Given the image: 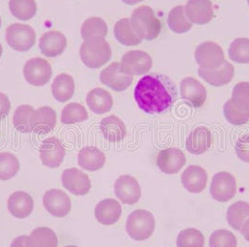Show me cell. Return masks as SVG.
I'll return each instance as SVG.
<instances>
[{"instance_id":"cell-1","label":"cell","mask_w":249,"mask_h":247,"mask_svg":"<svg viewBox=\"0 0 249 247\" xmlns=\"http://www.w3.org/2000/svg\"><path fill=\"white\" fill-rule=\"evenodd\" d=\"M134 99L142 111L149 114L162 113L170 110L176 101L177 89L167 75H144L136 85Z\"/></svg>"},{"instance_id":"cell-2","label":"cell","mask_w":249,"mask_h":247,"mask_svg":"<svg viewBox=\"0 0 249 247\" xmlns=\"http://www.w3.org/2000/svg\"><path fill=\"white\" fill-rule=\"evenodd\" d=\"M112 50L108 41L103 37L87 38L81 45L80 57L90 69H99L111 59Z\"/></svg>"},{"instance_id":"cell-3","label":"cell","mask_w":249,"mask_h":247,"mask_svg":"<svg viewBox=\"0 0 249 247\" xmlns=\"http://www.w3.org/2000/svg\"><path fill=\"white\" fill-rule=\"evenodd\" d=\"M130 24L141 39L153 40L160 36L161 22L148 6H141L133 11Z\"/></svg>"},{"instance_id":"cell-4","label":"cell","mask_w":249,"mask_h":247,"mask_svg":"<svg viewBox=\"0 0 249 247\" xmlns=\"http://www.w3.org/2000/svg\"><path fill=\"white\" fill-rule=\"evenodd\" d=\"M155 218L149 211L140 210L132 212L125 223V230L134 241H145L149 239L155 230Z\"/></svg>"},{"instance_id":"cell-5","label":"cell","mask_w":249,"mask_h":247,"mask_svg":"<svg viewBox=\"0 0 249 247\" xmlns=\"http://www.w3.org/2000/svg\"><path fill=\"white\" fill-rule=\"evenodd\" d=\"M6 41L15 51L26 52L36 43V33L27 25L13 24L6 30Z\"/></svg>"},{"instance_id":"cell-6","label":"cell","mask_w":249,"mask_h":247,"mask_svg":"<svg viewBox=\"0 0 249 247\" xmlns=\"http://www.w3.org/2000/svg\"><path fill=\"white\" fill-rule=\"evenodd\" d=\"M153 66V60L144 51L132 50L124 53L121 58L120 68L124 74L141 76L149 71Z\"/></svg>"},{"instance_id":"cell-7","label":"cell","mask_w":249,"mask_h":247,"mask_svg":"<svg viewBox=\"0 0 249 247\" xmlns=\"http://www.w3.org/2000/svg\"><path fill=\"white\" fill-rule=\"evenodd\" d=\"M195 60L199 68L205 70L218 69L226 61L222 48L212 41L199 44L195 51Z\"/></svg>"},{"instance_id":"cell-8","label":"cell","mask_w":249,"mask_h":247,"mask_svg":"<svg viewBox=\"0 0 249 247\" xmlns=\"http://www.w3.org/2000/svg\"><path fill=\"white\" fill-rule=\"evenodd\" d=\"M53 71L49 62L40 57L31 58L25 63L24 76L28 84L34 87H43L52 78Z\"/></svg>"},{"instance_id":"cell-9","label":"cell","mask_w":249,"mask_h":247,"mask_svg":"<svg viewBox=\"0 0 249 247\" xmlns=\"http://www.w3.org/2000/svg\"><path fill=\"white\" fill-rule=\"evenodd\" d=\"M236 186V180L232 174L220 172L215 173L213 177L210 193L216 201L227 202L235 196Z\"/></svg>"},{"instance_id":"cell-10","label":"cell","mask_w":249,"mask_h":247,"mask_svg":"<svg viewBox=\"0 0 249 247\" xmlns=\"http://www.w3.org/2000/svg\"><path fill=\"white\" fill-rule=\"evenodd\" d=\"M114 194L124 204H135L142 196L141 186L137 180L130 175H121L114 183Z\"/></svg>"},{"instance_id":"cell-11","label":"cell","mask_w":249,"mask_h":247,"mask_svg":"<svg viewBox=\"0 0 249 247\" xmlns=\"http://www.w3.org/2000/svg\"><path fill=\"white\" fill-rule=\"evenodd\" d=\"M66 150L62 142L55 137L43 141L39 147V157L44 166L51 169L58 168L62 164Z\"/></svg>"},{"instance_id":"cell-12","label":"cell","mask_w":249,"mask_h":247,"mask_svg":"<svg viewBox=\"0 0 249 247\" xmlns=\"http://www.w3.org/2000/svg\"><path fill=\"white\" fill-rule=\"evenodd\" d=\"M42 201L46 211L53 216L58 218L67 216L71 209V198L59 189H50L46 191Z\"/></svg>"},{"instance_id":"cell-13","label":"cell","mask_w":249,"mask_h":247,"mask_svg":"<svg viewBox=\"0 0 249 247\" xmlns=\"http://www.w3.org/2000/svg\"><path fill=\"white\" fill-rule=\"evenodd\" d=\"M100 80L104 86L116 92L124 91L133 83V77L124 74L121 71L120 63L117 62L112 63L100 72Z\"/></svg>"},{"instance_id":"cell-14","label":"cell","mask_w":249,"mask_h":247,"mask_svg":"<svg viewBox=\"0 0 249 247\" xmlns=\"http://www.w3.org/2000/svg\"><path fill=\"white\" fill-rule=\"evenodd\" d=\"M61 181L63 186L75 196H85L91 189V181L88 174L76 168L65 170Z\"/></svg>"},{"instance_id":"cell-15","label":"cell","mask_w":249,"mask_h":247,"mask_svg":"<svg viewBox=\"0 0 249 247\" xmlns=\"http://www.w3.org/2000/svg\"><path fill=\"white\" fill-rule=\"evenodd\" d=\"M180 92L182 99L194 108H200L207 99L206 88L193 77H187L182 80Z\"/></svg>"},{"instance_id":"cell-16","label":"cell","mask_w":249,"mask_h":247,"mask_svg":"<svg viewBox=\"0 0 249 247\" xmlns=\"http://www.w3.org/2000/svg\"><path fill=\"white\" fill-rule=\"evenodd\" d=\"M185 154L178 148L164 149L158 154L157 166L166 174H175L186 164Z\"/></svg>"},{"instance_id":"cell-17","label":"cell","mask_w":249,"mask_h":247,"mask_svg":"<svg viewBox=\"0 0 249 247\" xmlns=\"http://www.w3.org/2000/svg\"><path fill=\"white\" fill-rule=\"evenodd\" d=\"M185 12L192 24L206 25L212 21L213 6L211 0H187Z\"/></svg>"},{"instance_id":"cell-18","label":"cell","mask_w":249,"mask_h":247,"mask_svg":"<svg viewBox=\"0 0 249 247\" xmlns=\"http://www.w3.org/2000/svg\"><path fill=\"white\" fill-rule=\"evenodd\" d=\"M212 142L211 131L205 126H198L187 137L186 148L192 155H201L210 149Z\"/></svg>"},{"instance_id":"cell-19","label":"cell","mask_w":249,"mask_h":247,"mask_svg":"<svg viewBox=\"0 0 249 247\" xmlns=\"http://www.w3.org/2000/svg\"><path fill=\"white\" fill-rule=\"evenodd\" d=\"M199 76L207 84L212 87H223L231 82L234 76V67L230 62L225 61L224 64L215 70H205L199 68Z\"/></svg>"},{"instance_id":"cell-20","label":"cell","mask_w":249,"mask_h":247,"mask_svg":"<svg viewBox=\"0 0 249 247\" xmlns=\"http://www.w3.org/2000/svg\"><path fill=\"white\" fill-rule=\"evenodd\" d=\"M38 46L42 54L47 57L60 55L67 47V37L59 31H49L39 38Z\"/></svg>"},{"instance_id":"cell-21","label":"cell","mask_w":249,"mask_h":247,"mask_svg":"<svg viewBox=\"0 0 249 247\" xmlns=\"http://www.w3.org/2000/svg\"><path fill=\"white\" fill-rule=\"evenodd\" d=\"M182 184L190 193H200L207 185L208 176L205 170L200 166L191 165L187 167L181 177Z\"/></svg>"},{"instance_id":"cell-22","label":"cell","mask_w":249,"mask_h":247,"mask_svg":"<svg viewBox=\"0 0 249 247\" xmlns=\"http://www.w3.org/2000/svg\"><path fill=\"white\" fill-rule=\"evenodd\" d=\"M121 204L113 198L103 199L95 207V217L104 226H111L115 224L121 217Z\"/></svg>"},{"instance_id":"cell-23","label":"cell","mask_w":249,"mask_h":247,"mask_svg":"<svg viewBox=\"0 0 249 247\" xmlns=\"http://www.w3.org/2000/svg\"><path fill=\"white\" fill-rule=\"evenodd\" d=\"M56 124V112L44 106L35 110L31 117V130L37 134H47L53 130Z\"/></svg>"},{"instance_id":"cell-24","label":"cell","mask_w":249,"mask_h":247,"mask_svg":"<svg viewBox=\"0 0 249 247\" xmlns=\"http://www.w3.org/2000/svg\"><path fill=\"white\" fill-rule=\"evenodd\" d=\"M33 208V198L24 191L14 192L8 199V210L15 218H26L31 214Z\"/></svg>"},{"instance_id":"cell-25","label":"cell","mask_w":249,"mask_h":247,"mask_svg":"<svg viewBox=\"0 0 249 247\" xmlns=\"http://www.w3.org/2000/svg\"><path fill=\"white\" fill-rule=\"evenodd\" d=\"M105 162L104 153L95 146H86L78 153V164L86 171L97 172L104 166Z\"/></svg>"},{"instance_id":"cell-26","label":"cell","mask_w":249,"mask_h":247,"mask_svg":"<svg viewBox=\"0 0 249 247\" xmlns=\"http://www.w3.org/2000/svg\"><path fill=\"white\" fill-rule=\"evenodd\" d=\"M100 128L103 137L111 142H119L126 136L124 122L116 115H110L102 119Z\"/></svg>"},{"instance_id":"cell-27","label":"cell","mask_w":249,"mask_h":247,"mask_svg":"<svg viewBox=\"0 0 249 247\" xmlns=\"http://www.w3.org/2000/svg\"><path fill=\"white\" fill-rule=\"evenodd\" d=\"M87 104L94 113L103 114L111 111L113 99L108 91L102 88H95L88 93Z\"/></svg>"},{"instance_id":"cell-28","label":"cell","mask_w":249,"mask_h":247,"mask_svg":"<svg viewBox=\"0 0 249 247\" xmlns=\"http://www.w3.org/2000/svg\"><path fill=\"white\" fill-rule=\"evenodd\" d=\"M75 92V82L71 75H57L52 84L53 98L59 102H67L72 98Z\"/></svg>"},{"instance_id":"cell-29","label":"cell","mask_w":249,"mask_h":247,"mask_svg":"<svg viewBox=\"0 0 249 247\" xmlns=\"http://www.w3.org/2000/svg\"><path fill=\"white\" fill-rule=\"evenodd\" d=\"M113 33L116 39L124 46L139 45L142 40L135 34L128 18L119 20L114 25Z\"/></svg>"},{"instance_id":"cell-30","label":"cell","mask_w":249,"mask_h":247,"mask_svg":"<svg viewBox=\"0 0 249 247\" xmlns=\"http://www.w3.org/2000/svg\"><path fill=\"white\" fill-rule=\"evenodd\" d=\"M57 236L49 228L40 227L35 229L28 237V247H57Z\"/></svg>"},{"instance_id":"cell-31","label":"cell","mask_w":249,"mask_h":247,"mask_svg":"<svg viewBox=\"0 0 249 247\" xmlns=\"http://www.w3.org/2000/svg\"><path fill=\"white\" fill-rule=\"evenodd\" d=\"M249 218V203L239 200L231 204L227 211V220L231 228L240 231L245 221Z\"/></svg>"},{"instance_id":"cell-32","label":"cell","mask_w":249,"mask_h":247,"mask_svg":"<svg viewBox=\"0 0 249 247\" xmlns=\"http://www.w3.org/2000/svg\"><path fill=\"white\" fill-rule=\"evenodd\" d=\"M169 28L177 34L187 33L192 28V23L187 18L184 6H176L168 15Z\"/></svg>"},{"instance_id":"cell-33","label":"cell","mask_w":249,"mask_h":247,"mask_svg":"<svg viewBox=\"0 0 249 247\" xmlns=\"http://www.w3.org/2000/svg\"><path fill=\"white\" fill-rule=\"evenodd\" d=\"M9 7L13 16L21 21H28L37 13L35 0H10Z\"/></svg>"},{"instance_id":"cell-34","label":"cell","mask_w":249,"mask_h":247,"mask_svg":"<svg viewBox=\"0 0 249 247\" xmlns=\"http://www.w3.org/2000/svg\"><path fill=\"white\" fill-rule=\"evenodd\" d=\"M108 33V25L100 17H91L85 21L81 28V35L84 39L92 37H103Z\"/></svg>"},{"instance_id":"cell-35","label":"cell","mask_w":249,"mask_h":247,"mask_svg":"<svg viewBox=\"0 0 249 247\" xmlns=\"http://www.w3.org/2000/svg\"><path fill=\"white\" fill-rule=\"evenodd\" d=\"M35 109L29 105L19 106L13 114V123L15 128L22 133L31 132V117Z\"/></svg>"},{"instance_id":"cell-36","label":"cell","mask_w":249,"mask_h":247,"mask_svg":"<svg viewBox=\"0 0 249 247\" xmlns=\"http://www.w3.org/2000/svg\"><path fill=\"white\" fill-rule=\"evenodd\" d=\"M88 119L87 109L79 103H70L61 112V122L65 124L81 123Z\"/></svg>"},{"instance_id":"cell-37","label":"cell","mask_w":249,"mask_h":247,"mask_svg":"<svg viewBox=\"0 0 249 247\" xmlns=\"http://www.w3.org/2000/svg\"><path fill=\"white\" fill-rule=\"evenodd\" d=\"M20 169L17 158L11 153H0V180L7 181L13 178Z\"/></svg>"},{"instance_id":"cell-38","label":"cell","mask_w":249,"mask_h":247,"mask_svg":"<svg viewBox=\"0 0 249 247\" xmlns=\"http://www.w3.org/2000/svg\"><path fill=\"white\" fill-rule=\"evenodd\" d=\"M231 60L239 64L249 63V38L238 37L234 39L229 49Z\"/></svg>"},{"instance_id":"cell-39","label":"cell","mask_w":249,"mask_h":247,"mask_svg":"<svg viewBox=\"0 0 249 247\" xmlns=\"http://www.w3.org/2000/svg\"><path fill=\"white\" fill-rule=\"evenodd\" d=\"M176 245L177 247H203L204 236L197 229H186L178 235Z\"/></svg>"},{"instance_id":"cell-40","label":"cell","mask_w":249,"mask_h":247,"mask_svg":"<svg viewBox=\"0 0 249 247\" xmlns=\"http://www.w3.org/2000/svg\"><path fill=\"white\" fill-rule=\"evenodd\" d=\"M223 112L226 120L231 124L241 125L248 123L249 121V111H243L238 109L231 99H229L225 103Z\"/></svg>"},{"instance_id":"cell-41","label":"cell","mask_w":249,"mask_h":247,"mask_svg":"<svg viewBox=\"0 0 249 247\" xmlns=\"http://www.w3.org/2000/svg\"><path fill=\"white\" fill-rule=\"evenodd\" d=\"M231 100L238 109L249 111V82H242L237 84L232 90Z\"/></svg>"},{"instance_id":"cell-42","label":"cell","mask_w":249,"mask_h":247,"mask_svg":"<svg viewBox=\"0 0 249 247\" xmlns=\"http://www.w3.org/2000/svg\"><path fill=\"white\" fill-rule=\"evenodd\" d=\"M210 247H237L235 235L227 229H217L209 239Z\"/></svg>"},{"instance_id":"cell-43","label":"cell","mask_w":249,"mask_h":247,"mask_svg":"<svg viewBox=\"0 0 249 247\" xmlns=\"http://www.w3.org/2000/svg\"><path fill=\"white\" fill-rule=\"evenodd\" d=\"M237 157L244 162L249 163V134L240 138L235 144Z\"/></svg>"},{"instance_id":"cell-44","label":"cell","mask_w":249,"mask_h":247,"mask_svg":"<svg viewBox=\"0 0 249 247\" xmlns=\"http://www.w3.org/2000/svg\"><path fill=\"white\" fill-rule=\"evenodd\" d=\"M11 111V101L9 98L3 94L0 93V120L4 119Z\"/></svg>"},{"instance_id":"cell-45","label":"cell","mask_w":249,"mask_h":247,"mask_svg":"<svg viewBox=\"0 0 249 247\" xmlns=\"http://www.w3.org/2000/svg\"><path fill=\"white\" fill-rule=\"evenodd\" d=\"M27 241H28L27 236H25V235L19 236L13 240L11 247H27Z\"/></svg>"},{"instance_id":"cell-46","label":"cell","mask_w":249,"mask_h":247,"mask_svg":"<svg viewBox=\"0 0 249 247\" xmlns=\"http://www.w3.org/2000/svg\"><path fill=\"white\" fill-rule=\"evenodd\" d=\"M241 233L244 235L245 239L249 242V218H248L245 223L243 224L242 228H241Z\"/></svg>"},{"instance_id":"cell-47","label":"cell","mask_w":249,"mask_h":247,"mask_svg":"<svg viewBox=\"0 0 249 247\" xmlns=\"http://www.w3.org/2000/svg\"><path fill=\"white\" fill-rule=\"evenodd\" d=\"M122 1L126 5H135V4H138L142 1H143V0H122Z\"/></svg>"},{"instance_id":"cell-48","label":"cell","mask_w":249,"mask_h":247,"mask_svg":"<svg viewBox=\"0 0 249 247\" xmlns=\"http://www.w3.org/2000/svg\"><path fill=\"white\" fill-rule=\"evenodd\" d=\"M2 52H3V48H2V45L0 44V57H1V55H2Z\"/></svg>"},{"instance_id":"cell-49","label":"cell","mask_w":249,"mask_h":247,"mask_svg":"<svg viewBox=\"0 0 249 247\" xmlns=\"http://www.w3.org/2000/svg\"><path fill=\"white\" fill-rule=\"evenodd\" d=\"M74 247V246H69V247Z\"/></svg>"},{"instance_id":"cell-50","label":"cell","mask_w":249,"mask_h":247,"mask_svg":"<svg viewBox=\"0 0 249 247\" xmlns=\"http://www.w3.org/2000/svg\"><path fill=\"white\" fill-rule=\"evenodd\" d=\"M0 27H1V18H0Z\"/></svg>"},{"instance_id":"cell-51","label":"cell","mask_w":249,"mask_h":247,"mask_svg":"<svg viewBox=\"0 0 249 247\" xmlns=\"http://www.w3.org/2000/svg\"><path fill=\"white\" fill-rule=\"evenodd\" d=\"M248 3H249V0H248Z\"/></svg>"}]
</instances>
